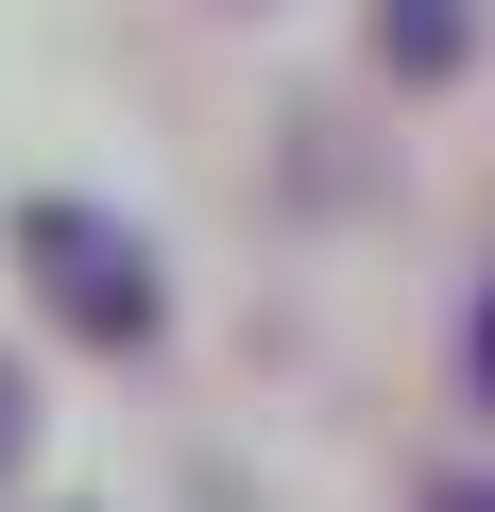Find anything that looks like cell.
<instances>
[{"label": "cell", "instance_id": "5", "mask_svg": "<svg viewBox=\"0 0 495 512\" xmlns=\"http://www.w3.org/2000/svg\"><path fill=\"white\" fill-rule=\"evenodd\" d=\"M427 512H495V478H427Z\"/></svg>", "mask_w": 495, "mask_h": 512}, {"label": "cell", "instance_id": "1", "mask_svg": "<svg viewBox=\"0 0 495 512\" xmlns=\"http://www.w3.org/2000/svg\"><path fill=\"white\" fill-rule=\"evenodd\" d=\"M18 274H35V308H52L69 342H103V359H137V342L171 325L137 222H103V205H69V188H35V205H18Z\"/></svg>", "mask_w": 495, "mask_h": 512}, {"label": "cell", "instance_id": "4", "mask_svg": "<svg viewBox=\"0 0 495 512\" xmlns=\"http://www.w3.org/2000/svg\"><path fill=\"white\" fill-rule=\"evenodd\" d=\"M461 359H478V410H495V291H478V342H461Z\"/></svg>", "mask_w": 495, "mask_h": 512}, {"label": "cell", "instance_id": "3", "mask_svg": "<svg viewBox=\"0 0 495 512\" xmlns=\"http://www.w3.org/2000/svg\"><path fill=\"white\" fill-rule=\"evenodd\" d=\"M18 461H35V376L0 359V478H18Z\"/></svg>", "mask_w": 495, "mask_h": 512}, {"label": "cell", "instance_id": "2", "mask_svg": "<svg viewBox=\"0 0 495 512\" xmlns=\"http://www.w3.org/2000/svg\"><path fill=\"white\" fill-rule=\"evenodd\" d=\"M359 35H376L393 86H444V69L478 52V0H359Z\"/></svg>", "mask_w": 495, "mask_h": 512}]
</instances>
